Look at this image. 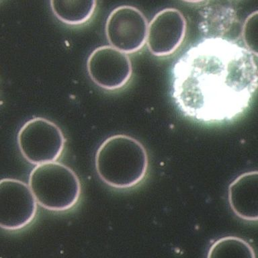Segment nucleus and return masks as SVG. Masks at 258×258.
<instances>
[{"instance_id": "1", "label": "nucleus", "mask_w": 258, "mask_h": 258, "mask_svg": "<svg viewBox=\"0 0 258 258\" xmlns=\"http://www.w3.org/2000/svg\"><path fill=\"white\" fill-rule=\"evenodd\" d=\"M258 87V69L251 52L221 37L189 48L172 70V97L179 110L195 120L223 122L249 106Z\"/></svg>"}, {"instance_id": "2", "label": "nucleus", "mask_w": 258, "mask_h": 258, "mask_svg": "<svg viewBox=\"0 0 258 258\" xmlns=\"http://www.w3.org/2000/svg\"><path fill=\"white\" fill-rule=\"evenodd\" d=\"M146 149L137 139L125 135L109 137L96 155V168L101 179L115 188L135 186L148 169Z\"/></svg>"}, {"instance_id": "3", "label": "nucleus", "mask_w": 258, "mask_h": 258, "mask_svg": "<svg viewBox=\"0 0 258 258\" xmlns=\"http://www.w3.org/2000/svg\"><path fill=\"white\" fill-rule=\"evenodd\" d=\"M29 186L38 205L52 211L72 209L82 191L76 173L56 161L36 165L30 173Z\"/></svg>"}, {"instance_id": "4", "label": "nucleus", "mask_w": 258, "mask_h": 258, "mask_svg": "<svg viewBox=\"0 0 258 258\" xmlns=\"http://www.w3.org/2000/svg\"><path fill=\"white\" fill-rule=\"evenodd\" d=\"M64 137L59 127L47 119H31L20 128L18 147L24 158L34 165L54 162L63 151Z\"/></svg>"}, {"instance_id": "5", "label": "nucleus", "mask_w": 258, "mask_h": 258, "mask_svg": "<svg viewBox=\"0 0 258 258\" xmlns=\"http://www.w3.org/2000/svg\"><path fill=\"white\" fill-rule=\"evenodd\" d=\"M148 28L147 18L140 10L133 6H120L107 19V39L112 47L121 52L134 53L147 43Z\"/></svg>"}, {"instance_id": "6", "label": "nucleus", "mask_w": 258, "mask_h": 258, "mask_svg": "<svg viewBox=\"0 0 258 258\" xmlns=\"http://www.w3.org/2000/svg\"><path fill=\"white\" fill-rule=\"evenodd\" d=\"M37 201L29 185L12 178L0 182V225L10 231L29 225L37 212Z\"/></svg>"}, {"instance_id": "7", "label": "nucleus", "mask_w": 258, "mask_h": 258, "mask_svg": "<svg viewBox=\"0 0 258 258\" xmlns=\"http://www.w3.org/2000/svg\"><path fill=\"white\" fill-rule=\"evenodd\" d=\"M87 68L93 82L107 90L122 88L133 73L128 56L112 46L96 48L89 56Z\"/></svg>"}, {"instance_id": "8", "label": "nucleus", "mask_w": 258, "mask_h": 258, "mask_svg": "<svg viewBox=\"0 0 258 258\" xmlns=\"http://www.w3.org/2000/svg\"><path fill=\"white\" fill-rule=\"evenodd\" d=\"M186 20L178 10L166 8L158 12L149 24L147 44L155 56L172 54L184 40Z\"/></svg>"}, {"instance_id": "9", "label": "nucleus", "mask_w": 258, "mask_h": 258, "mask_svg": "<svg viewBox=\"0 0 258 258\" xmlns=\"http://www.w3.org/2000/svg\"><path fill=\"white\" fill-rule=\"evenodd\" d=\"M228 199L232 211L240 219L258 221V171L244 173L232 181Z\"/></svg>"}, {"instance_id": "10", "label": "nucleus", "mask_w": 258, "mask_h": 258, "mask_svg": "<svg viewBox=\"0 0 258 258\" xmlns=\"http://www.w3.org/2000/svg\"><path fill=\"white\" fill-rule=\"evenodd\" d=\"M52 12L60 21L70 25H80L92 18L96 1H50Z\"/></svg>"}, {"instance_id": "11", "label": "nucleus", "mask_w": 258, "mask_h": 258, "mask_svg": "<svg viewBox=\"0 0 258 258\" xmlns=\"http://www.w3.org/2000/svg\"><path fill=\"white\" fill-rule=\"evenodd\" d=\"M207 258H256V255L247 241L235 236H227L211 245Z\"/></svg>"}, {"instance_id": "12", "label": "nucleus", "mask_w": 258, "mask_h": 258, "mask_svg": "<svg viewBox=\"0 0 258 258\" xmlns=\"http://www.w3.org/2000/svg\"><path fill=\"white\" fill-rule=\"evenodd\" d=\"M242 37L246 48L258 56V10L246 18L242 28Z\"/></svg>"}]
</instances>
